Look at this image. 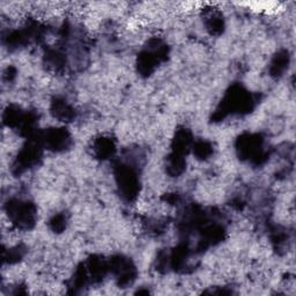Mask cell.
Segmentation results:
<instances>
[{"label": "cell", "mask_w": 296, "mask_h": 296, "mask_svg": "<svg viewBox=\"0 0 296 296\" xmlns=\"http://www.w3.org/2000/svg\"><path fill=\"white\" fill-rule=\"evenodd\" d=\"M206 27L212 34H220L225 27L223 18L217 12H211L206 18Z\"/></svg>", "instance_id": "1"}]
</instances>
